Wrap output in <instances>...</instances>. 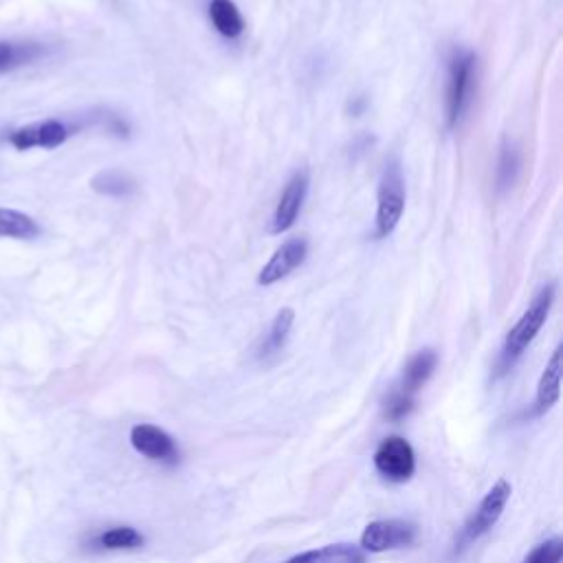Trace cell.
<instances>
[{
	"mask_svg": "<svg viewBox=\"0 0 563 563\" xmlns=\"http://www.w3.org/2000/svg\"><path fill=\"white\" fill-rule=\"evenodd\" d=\"M554 295H556V286L548 284L543 286L532 301L528 303V308L523 310V314L517 319V323L508 330L504 345H501V356H499V369L506 372L510 369V365L523 354V350L534 341V336L539 334V330L543 328L550 308L554 303Z\"/></svg>",
	"mask_w": 563,
	"mask_h": 563,
	"instance_id": "cell-1",
	"label": "cell"
},
{
	"mask_svg": "<svg viewBox=\"0 0 563 563\" xmlns=\"http://www.w3.org/2000/svg\"><path fill=\"white\" fill-rule=\"evenodd\" d=\"M475 73H477V57L468 48H453L446 64V97H444V117L446 128H455L475 90Z\"/></svg>",
	"mask_w": 563,
	"mask_h": 563,
	"instance_id": "cell-2",
	"label": "cell"
},
{
	"mask_svg": "<svg viewBox=\"0 0 563 563\" xmlns=\"http://www.w3.org/2000/svg\"><path fill=\"white\" fill-rule=\"evenodd\" d=\"M405 211V176L398 158L383 167L376 191V238H389Z\"/></svg>",
	"mask_w": 563,
	"mask_h": 563,
	"instance_id": "cell-3",
	"label": "cell"
},
{
	"mask_svg": "<svg viewBox=\"0 0 563 563\" xmlns=\"http://www.w3.org/2000/svg\"><path fill=\"white\" fill-rule=\"evenodd\" d=\"M510 484L508 479L499 477L490 490L482 497L479 506L475 508V512L464 521V526L460 528V532L455 534V541H453V554H460L464 552L471 543H475L479 537H484L501 517L508 499H510Z\"/></svg>",
	"mask_w": 563,
	"mask_h": 563,
	"instance_id": "cell-4",
	"label": "cell"
},
{
	"mask_svg": "<svg viewBox=\"0 0 563 563\" xmlns=\"http://www.w3.org/2000/svg\"><path fill=\"white\" fill-rule=\"evenodd\" d=\"M75 132V125L62 121V119H42L26 125H20L7 134V141L15 150H55L68 141V136Z\"/></svg>",
	"mask_w": 563,
	"mask_h": 563,
	"instance_id": "cell-5",
	"label": "cell"
},
{
	"mask_svg": "<svg viewBox=\"0 0 563 563\" xmlns=\"http://www.w3.org/2000/svg\"><path fill=\"white\" fill-rule=\"evenodd\" d=\"M374 468L389 482H407L416 471L411 444L400 435H387L374 451Z\"/></svg>",
	"mask_w": 563,
	"mask_h": 563,
	"instance_id": "cell-6",
	"label": "cell"
},
{
	"mask_svg": "<svg viewBox=\"0 0 563 563\" xmlns=\"http://www.w3.org/2000/svg\"><path fill=\"white\" fill-rule=\"evenodd\" d=\"M416 534V526L405 519H378L365 526L358 548L363 552H385L413 543Z\"/></svg>",
	"mask_w": 563,
	"mask_h": 563,
	"instance_id": "cell-7",
	"label": "cell"
},
{
	"mask_svg": "<svg viewBox=\"0 0 563 563\" xmlns=\"http://www.w3.org/2000/svg\"><path fill=\"white\" fill-rule=\"evenodd\" d=\"M308 187H310L308 169H297L288 178V183H286L279 200H277V207L273 211V220H271V231L273 233H284L295 224V220H297V216L303 207V200L308 196Z\"/></svg>",
	"mask_w": 563,
	"mask_h": 563,
	"instance_id": "cell-8",
	"label": "cell"
},
{
	"mask_svg": "<svg viewBox=\"0 0 563 563\" xmlns=\"http://www.w3.org/2000/svg\"><path fill=\"white\" fill-rule=\"evenodd\" d=\"M130 444L136 453L145 455L154 462L176 464L178 462V446L174 438L154 424H134L130 429Z\"/></svg>",
	"mask_w": 563,
	"mask_h": 563,
	"instance_id": "cell-9",
	"label": "cell"
},
{
	"mask_svg": "<svg viewBox=\"0 0 563 563\" xmlns=\"http://www.w3.org/2000/svg\"><path fill=\"white\" fill-rule=\"evenodd\" d=\"M308 255V242L303 238H290L286 240L273 255L271 260L262 266L260 275H257V284L260 286H271L279 279H284L286 275H290L297 266L303 264Z\"/></svg>",
	"mask_w": 563,
	"mask_h": 563,
	"instance_id": "cell-10",
	"label": "cell"
},
{
	"mask_svg": "<svg viewBox=\"0 0 563 563\" xmlns=\"http://www.w3.org/2000/svg\"><path fill=\"white\" fill-rule=\"evenodd\" d=\"M561 354H563V347L556 345L550 361L545 363V367L541 372V378L537 385V396H534V407H532L534 416L545 413L561 396Z\"/></svg>",
	"mask_w": 563,
	"mask_h": 563,
	"instance_id": "cell-11",
	"label": "cell"
},
{
	"mask_svg": "<svg viewBox=\"0 0 563 563\" xmlns=\"http://www.w3.org/2000/svg\"><path fill=\"white\" fill-rule=\"evenodd\" d=\"M435 365H438V354L433 347H424V350H418L413 356H409V361L405 363V369H402V376H400V383L396 387H400L402 391L416 396V391H420L427 380L431 378V374L435 372Z\"/></svg>",
	"mask_w": 563,
	"mask_h": 563,
	"instance_id": "cell-12",
	"label": "cell"
},
{
	"mask_svg": "<svg viewBox=\"0 0 563 563\" xmlns=\"http://www.w3.org/2000/svg\"><path fill=\"white\" fill-rule=\"evenodd\" d=\"M46 55V46L33 40H0V75L29 66Z\"/></svg>",
	"mask_w": 563,
	"mask_h": 563,
	"instance_id": "cell-13",
	"label": "cell"
},
{
	"mask_svg": "<svg viewBox=\"0 0 563 563\" xmlns=\"http://www.w3.org/2000/svg\"><path fill=\"white\" fill-rule=\"evenodd\" d=\"M209 20L227 40H235L244 33V18L233 0H209Z\"/></svg>",
	"mask_w": 563,
	"mask_h": 563,
	"instance_id": "cell-14",
	"label": "cell"
},
{
	"mask_svg": "<svg viewBox=\"0 0 563 563\" xmlns=\"http://www.w3.org/2000/svg\"><path fill=\"white\" fill-rule=\"evenodd\" d=\"M40 224L24 211L0 207V238L31 240L40 235Z\"/></svg>",
	"mask_w": 563,
	"mask_h": 563,
	"instance_id": "cell-15",
	"label": "cell"
},
{
	"mask_svg": "<svg viewBox=\"0 0 563 563\" xmlns=\"http://www.w3.org/2000/svg\"><path fill=\"white\" fill-rule=\"evenodd\" d=\"M90 187L101 196L123 198L136 189V183L130 174H125L121 169H103L90 180Z\"/></svg>",
	"mask_w": 563,
	"mask_h": 563,
	"instance_id": "cell-16",
	"label": "cell"
},
{
	"mask_svg": "<svg viewBox=\"0 0 563 563\" xmlns=\"http://www.w3.org/2000/svg\"><path fill=\"white\" fill-rule=\"evenodd\" d=\"M292 323H295V310L292 308H282L275 314V319H273V323L268 328V334H266V339H264V343L260 347V356L262 358L277 354L286 345L288 334L292 330Z\"/></svg>",
	"mask_w": 563,
	"mask_h": 563,
	"instance_id": "cell-17",
	"label": "cell"
},
{
	"mask_svg": "<svg viewBox=\"0 0 563 563\" xmlns=\"http://www.w3.org/2000/svg\"><path fill=\"white\" fill-rule=\"evenodd\" d=\"M95 543L101 548V550H136L145 543L143 534L132 528V526H114V528H108L103 530Z\"/></svg>",
	"mask_w": 563,
	"mask_h": 563,
	"instance_id": "cell-18",
	"label": "cell"
},
{
	"mask_svg": "<svg viewBox=\"0 0 563 563\" xmlns=\"http://www.w3.org/2000/svg\"><path fill=\"white\" fill-rule=\"evenodd\" d=\"M521 158H519V150L512 141L504 139L501 147H499V158H497V172H495V180H497V189L504 191L508 187H512L517 172H519Z\"/></svg>",
	"mask_w": 563,
	"mask_h": 563,
	"instance_id": "cell-19",
	"label": "cell"
},
{
	"mask_svg": "<svg viewBox=\"0 0 563 563\" xmlns=\"http://www.w3.org/2000/svg\"><path fill=\"white\" fill-rule=\"evenodd\" d=\"M312 563H367L365 552L354 543H330L319 550H310Z\"/></svg>",
	"mask_w": 563,
	"mask_h": 563,
	"instance_id": "cell-20",
	"label": "cell"
},
{
	"mask_svg": "<svg viewBox=\"0 0 563 563\" xmlns=\"http://www.w3.org/2000/svg\"><path fill=\"white\" fill-rule=\"evenodd\" d=\"M416 398L407 391H402L400 387L389 389V394L385 396V405H383V413L389 420H402L405 416H409L413 411Z\"/></svg>",
	"mask_w": 563,
	"mask_h": 563,
	"instance_id": "cell-21",
	"label": "cell"
},
{
	"mask_svg": "<svg viewBox=\"0 0 563 563\" xmlns=\"http://www.w3.org/2000/svg\"><path fill=\"white\" fill-rule=\"evenodd\" d=\"M561 559H563V539L552 537L534 545L521 563H561Z\"/></svg>",
	"mask_w": 563,
	"mask_h": 563,
	"instance_id": "cell-22",
	"label": "cell"
},
{
	"mask_svg": "<svg viewBox=\"0 0 563 563\" xmlns=\"http://www.w3.org/2000/svg\"><path fill=\"white\" fill-rule=\"evenodd\" d=\"M286 563H312V554H310V550H306V552H299V554L290 556Z\"/></svg>",
	"mask_w": 563,
	"mask_h": 563,
	"instance_id": "cell-23",
	"label": "cell"
}]
</instances>
